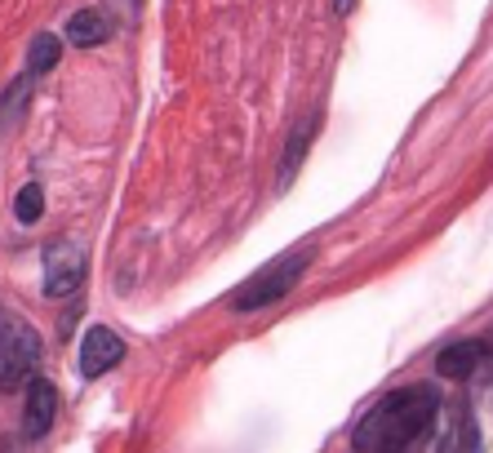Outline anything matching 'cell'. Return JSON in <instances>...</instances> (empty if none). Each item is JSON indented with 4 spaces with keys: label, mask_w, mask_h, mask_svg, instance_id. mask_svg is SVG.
I'll list each match as a JSON object with an SVG mask.
<instances>
[{
    "label": "cell",
    "mask_w": 493,
    "mask_h": 453,
    "mask_svg": "<svg viewBox=\"0 0 493 453\" xmlns=\"http://www.w3.org/2000/svg\"><path fill=\"white\" fill-rule=\"evenodd\" d=\"M440 395L435 386H400L391 395H382L352 431V445L360 453H400L409 449L426 431V422L435 418Z\"/></svg>",
    "instance_id": "obj_1"
},
{
    "label": "cell",
    "mask_w": 493,
    "mask_h": 453,
    "mask_svg": "<svg viewBox=\"0 0 493 453\" xmlns=\"http://www.w3.org/2000/svg\"><path fill=\"white\" fill-rule=\"evenodd\" d=\"M307 267H311V249L284 253V258H276V262H267L263 271H254V280H245L240 289H231L227 306H231V311H263V306L281 302L284 294L302 280Z\"/></svg>",
    "instance_id": "obj_2"
},
{
    "label": "cell",
    "mask_w": 493,
    "mask_h": 453,
    "mask_svg": "<svg viewBox=\"0 0 493 453\" xmlns=\"http://www.w3.org/2000/svg\"><path fill=\"white\" fill-rule=\"evenodd\" d=\"M40 365V333L13 315L0 320V391H22Z\"/></svg>",
    "instance_id": "obj_3"
},
{
    "label": "cell",
    "mask_w": 493,
    "mask_h": 453,
    "mask_svg": "<svg viewBox=\"0 0 493 453\" xmlns=\"http://www.w3.org/2000/svg\"><path fill=\"white\" fill-rule=\"evenodd\" d=\"M85 249L80 244H71V240H54L49 249H45V298H71L76 289H80V280H85Z\"/></svg>",
    "instance_id": "obj_4"
},
{
    "label": "cell",
    "mask_w": 493,
    "mask_h": 453,
    "mask_svg": "<svg viewBox=\"0 0 493 453\" xmlns=\"http://www.w3.org/2000/svg\"><path fill=\"white\" fill-rule=\"evenodd\" d=\"M125 360V338L112 333L107 324H94L85 338H80V351H76V365H80V378H103L112 374L116 365Z\"/></svg>",
    "instance_id": "obj_5"
},
{
    "label": "cell",
    "mask_w": 493,
    "mask_h": 453,
    "mask_svg": "<svg viewBox=\"0 0 493 453\" xmlns=\"http://www.w3.org/2000/svg\"><path fill=\"white\" fill-rule=\"evenodd\" d=\"M22 391H27V400H22V436L40 440V436H49V427L58 418V386L49 378H31Z\"/></svg>",
    "instance_id": "obj_6"
},
{
    "label": "cell",
    "mask_w": 493,
    "mask_h": 453,
    "mask_svg": "<svg viewBox=\"0 0 493 453\" xmlns=\"http://www.w3.org/2000/svg\"><path fill=\"white\" fill-rule=\"evenodd\" d=\"M63 31H67V40L76 49H98L116 36V18L107 9H76Z\"/></svg>",
    "instance_id": "obj_7"
},
{
    "label": "cell",
    "mask_w": 493,
    "mask_h": 453,
    "mask_svg": "<svg viewBox=\"0 0 493 453\" xmlns=\"http://www.w3.org/2000/svg\"><path fill=\"white\" fill-rule=\"evenodd\" d=\"M480 360H485V342L480 338H462V342H449L435 356V374L453 378V382H467V378L480 369Z\"/></svg>",
    "instance_id": "obj_8"
},
{
    "label": "cell",
    "mask_w": 493,
    "mask_h": 453,
    "mask_svg": "<svg viewBox=\"0 0 493 453\" xmlns=\"http://www.w3.org/2000/svg\"><path fill=\"white\" fill-rule=\"evenodd\" d=\"M316 125H320V116L311 111V116L289 134V147H284V160H281V191L298 178V169H302V160H307V151H311V138H316Z\"/></svg>",
    "instance_id": "obj_9"
},
{
    "label": "cell",
    "mask_w": 493,
    "mask_h": 453,
    "mask_svg": "<svg viewBox=\"0 0 493 453\" xmlns=\"http://www.w3.org/2000/svg\"><path fill=\"white\" fill-rule=\"evenodd\" d=\"M58 58H63V40L54 36V31H40L31 45H27V76L36 80V76H49L58 67Z\"/></svg>",
    "instance_id": "obj_10"
},
{
    "label": "cell",
    "mask_w": 493,
    "mask_h": 453,
    "mask_svg": "<svg viewBox=\"0 0 493 453\" xmlns=\"http://www.w3.org/2000/svg\"><path fill=\"white\" fill-rule=\"evenodd\" d=\"M27 98H31V76L22 72L4 93H0V129H13L27 111Z\"/></svg>",
    "instance_id": "obj_11"
},
{
    "label": "cell",
    "mask_w": 493,
    "mask_h": 453,
    "mask_svg": "<svg viewBox=\"0 0 493 453\" xmlns=\"http://www.w3.org/2000/svg\"><path fill=\"white\" fill-rule=\"evenodd\" d=\"M40 214H45V187L40 182H22L18 196H13V218L22 226H31Z\"/></svg>",
    "instance_id": "obj_12"
}]
</instances>
